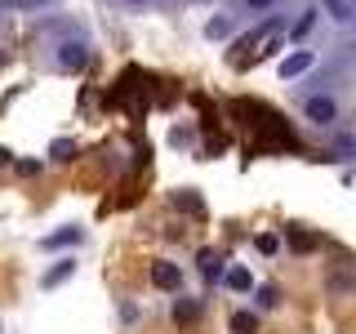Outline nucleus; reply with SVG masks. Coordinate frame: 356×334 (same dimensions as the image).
<instances>
[{"mask_svg":"<svg viewBox=\"0 0 356 334\" xmlns=\"http://www.w3.org/2000/svg\"><path fill=\"white\" fill-rule=\"evenodd\" d=\"M152 285L165 289V294H178V289H183V267L170 263V259H156L152 263Z\"/></svg>","mask_w":356,"mask_h":334,"instance_id":"2","label":"nucleus"},{"mask_svg":"<svg viewBox=\"0 0 356 334\" xmlns=\"http://www.w3.org/2000/svg\"><path fill=\"white\" fill-rule=\"evenodd\" d=\"M49 156H54V161H72V156H76V143L58 138V143H54V148H49Z\"/></svg>","mask_w":356,"mask_h":334,"instance_id":"15","label":"nucleus"},{"mask_svg":"<svg viewBox=\"0 0 356 334\" xmlns=\"http://www.w3.org/2000/svg\"><path fill=\"white\" fill-rule=\"evenodd\" d=\"M285 241H289V250H294V254H312V250H316V237H312V232H303V228H285Z\"/></svg>","mask_w":356,"mask_h":334,"instance_id":"9","label":"nucleus"},{"mask_svg":"<svg viewBox=\"0 0 356 334\" xmlns=\"http://www.w3.org/2000/svg\"><path fill=\"white\" fill-rule=\"evenodd\" d=\"M232 334H259V317L254 312H232Z\"/></svg>","mask_w":356,"mask_h":334,"instance_id":"12","label":"nucleus"},{"mask_svg":"<svg viewBox=\"0 0 356 334\" xmlns=\"http://www.w3.org/2000/svg\"><path fill=\"white\" fill-rule=\"evenodd\" d=\"M312 22H316V9H303V18L294 22V36H307V31H312Z\"/></svg>","mask_w":356,"mask_h":334,"instance_id":"17","label":"nucleus"},{"mask_svg":"<svg viewBox=\"0 0 356 334\" xmlns=\"http://www.w3.org/2000/svg\"><path fill=\"white\" fill-rule=\"evenodd\" d=\"M303 116L312 120V125L330 129V125H339V103H334L330 94H307L303 98Z\"/></svg>","mask_w":356,"mask_h":334,"instance_id":"1","label":"nucleus"},{"mask_svg":"<svg viewBox=\"0 0 356 334\" xmlns=\"http://www.w3.org/2000/svg\"><path fill=\"white\" fill-rule=\"evenodd\" d=\"M170 317L178 321V326H192V321L200 317V299H192V294H178L174 303H170Z\"/></svg>","mask_w":356,"mask_h":334,"instance_id":"6","label":"nucleus"},{"mask_svg":"<svg viewBox=\"0 0 356 334\" xmlns=\"http://www.w3.org/2000/svg\"><path fill=\"white\" fill-rule=\"evenodd\" d=\"M125 5H147V0H125Z\"/></svg>","mask_w":356,"mask_h":334,"instance_id":"22","label":"nucleus"},{"mask_svg":"<svg viewBox=\"0 0 356 334\" xmlns=\"http://www.w3.org/2000/svg\"><path fill=\"white\" fill-rule=\"evenodd\" d=\"M85 63H89L85 40H63L58 45V67L63 72H85Z\"/></svg>","mask_w":356,"mask_h":334,"instance_id":"3","label":"nucleus"},{"mask_svg":"<svg viewBox=\"0 0 356 334\" xmlns=\"http://www.w3.org/2000/svg\"><path fill=\"white\" fill-rule=\"evenodd\" d=\"M72 272H76V263H72V259H58V263L49 267V272L40 276V285H44V289H54V285H63V281H67Z\"/></svg>","mask_w":356,"mask_h":334,"instance_id":"10","label":"nucleus"},{"mask_svg":"<svg viewBox=\"0 0 356 334\" xmlns=\"http://www.w3.org/2000/svg\"><path fill=\"white\" fill-rule=\"evenodd\" d=\"M352 18H356V9H352Z\"/></svg>","mask_w":356,"mask_h":334,"instance_id":"24","label":"nucleus"},{"mask_svg":"<svg viewBox=\"0 0 356 334\" xmlns=\"http://www.w3.org/2000/svg\"><path fill=\"white\" fill-rule=\"evenodd\" d=\"M196 263H200V276H205V281H222V272H227V267H222L227 259H222L218 250H200Z\"/></svg>","mask_w":356,"mask_h":334,"instance_id":"7","label":"nucleus"},{"mask_svg":"<svg viewBox=\"0 0 356 334\" xmlns=\"http://www.w3.org/2000/svg\"><path fill=\"white\" fill-rule=\"evenodd\" d=\"M245 5H250V9H272L276 0H245Z\"/></svg>","mask_w":356,"mask_h":334,"instance_id":"21","label":"nucleus"},{"mask_svg":"<svg viewBox=\"0 0 356 334\" xmlns=\"http://www.w3.org/2000/svg\"><path fill=\"white\" fill-rule=\"evenodd\" d=\"M222 285H227L232 294H250V289H254V272L245 263H232L227 272H222Z\"/></svg>","mask_w":356,"mask_h":334,"instance_id":"4","label":"nucleus"},{"mask_svg":"<svg viewBox=\"0 0 356 334\" xmlns=\"http://www.w3.org/2000/svg\"><path fill=\"white\" fill-rule=\"evenodd\" d=\"M330 289H334V294H348L352 281H348V276H330Z\"/></svg>","mask_w":356,"mask_h":334,"instance_id":"19","label":"nucleus"},{"mask_svg":"<svg viewBox=\"0 0 356 334\" xmlns=\"http://www.w3.org/2000/svg\"><path fill=\"white\" fill-rule=\"evenodd\" d=\"M174 205L183 209V214H192V218H200V214H205V205H200V196L192 192V187H183V192H174Z\"/></svg>","mask_w":356,"mask_h":334,"instance_id":"11","label":"nucleus"},{"mask_svg":"<svg viewBox=\"0 0 356 334\" xmlns=\"http://www.w3.org/2000/svg\"><path fill=\"white\" fill-rule=\"evenodd\" d=\"M321 5L330 9L334 22H352V5H348V0H321Z\"/></svg>","mask_w":356,"mask_h":334,"instance_id":"13","label":"nucleus"},{"mask_svg":"<svg viewBox=\"0 0 356 334\" xmlns=\"http://www.w3.org/2000/svg\"><path fill=\"white\" fill-rule=\"evenodd\" d=\"M254 245H259L263 254H276V250H281V241H276L272 232H259V241H254Z\"/></svg>","mask_w":356,"mask_h":334,"instance_id":"18","label":"nucleus"},{"mask_svg":"<svg viewBox=\"0 0 356 334\" xmlns=\"http://www.w3.org/2000/svg\"><path fill=\"white\" fill-rule=\"evenodd\" d=\"M276 303H281V289H276V285H263L259 289V308H276Z\"/></svg>","mask_w":356,"mask_h":334,"instance_id":"16","label":"nucleus"},{"mask_svg":"<svg viewBox=\"0 0 356 334\" xmlns=\"http://www.w3.org/2000/svg\"><path fill=\"white\" fill-rule=\"evenodd\" d=\"M81 241H85L81 228H63V232H54V237H44L40 250H63V245H81Z\"/></svg>","mask_w":356,"mask_h":334,"instance_id":"8","label":"nucleus"},{"mask_svg":"<svg viewBox=\"0 0 356 334\" xmlns=\"http://www.w3.org/2000/svg\"><path fill=\"white\" fill-rule=\"evenodd\" d=\"M9 165H14V152H9V148H0V170H9Z\"/></svg>","mask_w":356,"mask_h":334,"instance_id":"20","label":"nucleus"},{"mask_svg":"<svg viewBox=\"0 0 356 334\" xmlns=\"http://www.w3.org/2000/svg\"><path fill=\"white\" fill-rule=\"evenodd\" d=\"M227 31H232V18H209L205 36H209V40H222V36H227Z\"/></svg>","mask_w":356,"mask_h":334,"instance_id":"14","label":"nucleus"},{"mask_svg":"<svg viewBox=\"0 0 356 334\" xmlns=\"http://www.w3.org/2000/svg\"><path fill=\"white\" fill-rule=\"evenodd\" d=\"M312 63H316V54H312V49H298V54H289V58L276 67V72H281V81H294V76H303Z\"/></svg>","mask_w":356,"mask_h":334,"instance_id":"5","label":"nucleus"},{"mask_svg":"<svg viewBox=\"0 0 356 334\" xmlns=\"http://www.w3.org/2000/svg\"><path fill=\"white\" fill-rule=\"evenodd\" d=\"M36 5H44V0H36Z\"/></svg>","mask_w":356,"mask_h":334,"instance_id":"23","label":"nucleus"}]
</instances>
